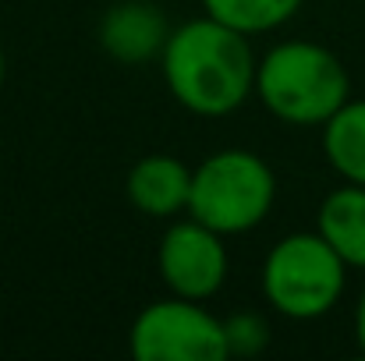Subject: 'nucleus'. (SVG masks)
Wrapping results in <instances>:
<instances>
[{
  "label": "nucleus",
  "mask_w": 365,
  "mask_h": 361,
  "mask_svg": "<svg viewBox=\"0 0 365 361\" xmlns=\"http://www.w3.org/2000/svg\"><path fill=\"white\" fill-rule=\"evenodd\" d=\"M160 61L167 89L188 114L227 117L255 93L259 64L248 50V36L210 14L174 28Z\"/></svg>",
  "instance_id": "nucleus-1"
},
{
  "label": "nucleus",
  "mask_w": 365,
  "mask_h": 361,
  "mask_svg": "<svg viewBox=\"0 0 365 361\" xmlns=\"http://www.w3.org/2000/svg\"><path fill=\"white\" fill-rule=\"evenodd\" d=\"M255 93L277 120L312 127L327 124L351 100V82L344 64L327 46L287 39L259 61Z\"/></svg>",
  "instance_id": "nucleus-2"
},
{
  "label": "nucleus",
  "mask_w": 365,
  "mask_h": 361,
  "mask_svg": "<svg viewBox=\"0 0 365 361\" xmlns=\"http://www.w3.org/2000/svg\"><path fill=\"white\" fill-rule=\"evenodd\" d=\"M277 199L269 163L248 149H224L192 170L188 213L217 234H245L259 227Z\"/></svg>",
  "instance_id": "nucleus-3"
},
{
  "label": "nucleus",
  "mask_w": 365,
  "mask_h": 361,
  "mask_svg": "<svg viewBox=\"0 0 365 361\" xmlns=\"http://www.w3.org/2000/svg\"><path fill=\"white\" fill-rule=\"evenodd\" d=\"M348 283V262L316 234H287L277 241L262 266L266 301L287 319L327 315Z\"/></svg>",
  "instance_id": "nucleus-4"
},
{
  "label": "nucleus",
  "mask_w": 365,
  "mask_h": 361,
  "mask_svg": "<svg viewBox=\"0 0 365 361\" xmlns=\"http://www.w3.org/2000/svg\"><path fill=\"white\" fill-rule=\"evenodd\" d=\"M131 358L135 361H224L227 337L224 323L210 315L192 298H167L138 312L131 326Z\"/></svg>",
  "instance_id": "nucleus-5"
},
{
  "label": "nucleus",
  "mask_w": 365,
  "mask_h": 361,
  "mask_svg": "<svg viewBox=\"0 0 365 361\" xmlns=\"http://www.w3.org/2000/svg\"><path fill=\"white\" fill-rule=\"evenodd\" d=\"M160 276L170 294L206 301L227 280V248L224 234L210 231L199 220L174 224L160 241Z\"/></svg>",
  "instance_id": "nucleus-6"
},
{
  "label": "nucleus",
  "mask_w": 365,
  "mask_h": 361,
  "mask_svg": "<svg viewBox=\"0 0 365 361\" xmlns=\"http://www.w3.org/2000/svg\"><path fill=\"white\" fill-rule=\"evenodd\" d=\"M170 39L167 18L160 7L142 4V0H128L107 11L103 25H100V43L103 50L121 61V64H142L163 53Z\"/></svg>",
  "instance_id": "nucleus-7"
},
{
  "label": "nucleus",
  "mask_w": 365,
  "mask_h": 361,
  "mask_svg": "<svg viewBox=\"0 0 365 361\" xmlns=\"http://www.w3.org/2000/svg\"><path fill=\"white\" fill-rule=\"evenodd\" d=\"M188 195H192V170L178 156L167 152L142 156L128 174V199L145 216H160V220L174 216L188 209Z\"/></svg>",
  "instance_id": "nucleus-8"
},
{
  "label": "nucleus",
  "mask_w": 365,
  "mask_h": 361,
  "mask_svg": "<svg viewBox=\"0 0 365 361\" xmlns=\"http://www.w3.org/2000/svg\"><path fill=\"white\" fill-rule=\"evenodd\" d=\"M316 231L348 262V269H365V184L344 181L319 206Z\"/></svg>",
  "instance_id": "nucleus-9"
},
{
  "label": "nucleus",
  "mask_w": 365,
  "mask_h": 361,
  "mask_svg": "<svg viewBox=\"0 0 365 361\" xmlns=\"http://www.w3.org/2000/svg\"><path fill=\"white\" fill-rule=\"evenodd\" d=\"M323 152L344 181L365 184V100H348L323 124Z\"/></svg>",
  "instance_id": "nucleus-10"
},
{
  "label": "nucleus",
  "mask_w": 365,
  "mask_h": 361,
  "mask_svg": "<svg viewBox=\"0 0 365 361\" xmlns=\"http://www.w3.org/2000/svg\"><path fill=\"white\" fill-rule=\"evenodd\" d=\"M305 0H202L206 14L238 28L245 36H259V32H273L280 28L287 18H294V11Z\"/></svg>",
  "instance_id": "nucleus-11"
},
{
  "label": "nucleus",
  "mask_w": 365,
  "mask_h": 361,
  "mask_svg": "<svg viewBox=\"0 0 365 361\" xmlns=\"http://www.w3.org/2000/svg\"><path fill=\"white\" fill-rule=\"evenodd\" d=\"M224 337H227V358H252L266 351L269 344V326L255 312H238L224 319Z\"/></svg>",
  "instance_id": "nucleus-12"
},
{
  "label": "nucleus",
  "mask_w": 365,
  "mask_h": 361,
  "mask_svg": "<svg viewBox=\"0 0 365 361\" xmlns=\"http://www.w3.org/2000/svg\"><path fill=\"white\" fill-rule=\"evenodd\" d=\"M355 340L365 351V287H362V298H359V308H355Z\"/></svg>",
  "instance_id": "nucleus-13"
},
{
  "label": "nucleus",
  "mask_w": 365,
  "mask_h": 361,
  "mask_svg": "<svg viewBox=\"0 0 365 361\" xmlns=\"http://www.w3.org/2000/svg\"><path fill=\"white\" fill-rule=\"evenodd\" d=\"M0 85H4V50H0Z\"/></svg>",
  "instance_id": "nucleus-14"
}]
</instances>
